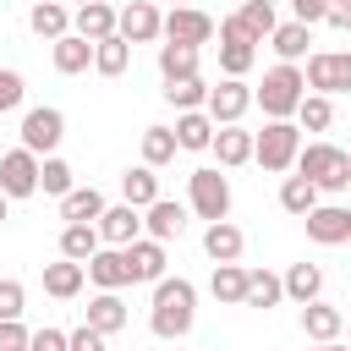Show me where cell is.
I'll return each mask as SVG.
<instances>
[{
  "label": "cell",
  "mask_w": 351,
  "mask_h": 351,
  "mask_svg": "<svg viewBox=\"0 0 351 351\" xmlns=\"http://www.w3.org/2000/svg\"><path fill=\"white\" fill-rule=\"evenodd\" d=\"M241 247H247V236H241L230 219H219V225H208V230H203V252H208L214 263H236V258H241Z\"/></svg>",
  "instance_id": "obj_21"
},
{
  "label": "cell",
  "mask_w": 351,
  "mask_h": 351,
  "mask_svg": "<svg viewBox=\"0 0 351 351\" xmlns=\"http://www.w3.org/2000/svg\"><path fill=\"white\" fill-rule=\"evenodd\" d=\"M88 66H93V44H88V38H77V33L55 38V71H60V77H77V71H88Z\"/></svg>",
  "instance_id": "obj_28"
},
{
  "label": "cell",
  "mask_w": 351,
  "mask_h": 351,
  "mask_svg": "<svg viewBox=\"0 0 351 351\" xmlns=\"http://www.w3.org/2000/svg\"><path fill=\"white\" fill-rule=\"evenodd\" d=\"M0 192L5 197H33L38 192V154H27V148L0 154Z\"/></svg>",
  "instance_id": "obj_10"
},
{
  "label": "cell",
  "mask_w": 351,
  "mask_h": 351,
  "mask_svg": "<svg viewBox=\"0 0 351 351\" xmlns=\"http://www.w3.org/2000/svg\"><path fill=\"white\" fill-rule=\"evenodd\" d=\"M318 291H324V269H318V263H291V269H285V296H291V302L307 307V302H318Z\"/></svg>",
  "instance_id": "obj_30"
},
{
  "label": "cell",
  "mask_w": 351,
  "mask_h": 351,
  "mask_svg": "<svg viewBox=\"0 0 351 351\" xmlns=\"http://www.w3.org/2000/svg\"><path fill=\"white\" fill-rule=\"evenodd\" d=\"M252 99H258V93H252L241 77H225L219 88H208V104H203V110H208L214 126H236V121L252 110Z\"/></svg>",
  "instance_id": "obj_8"
},
{
  "label": "cell",
  "mask_w": 351,
  "mask_h": 351,
  "mask_svg": "<svg viewBox=\"0 0 351 351\" xmlns=\"http://www.w3.org/2000/svg\"><path fill=\"white\" fill-rule=\"evenodd\" d=\"M236 16L247 22V33H252L258 44H263V38H274V27H280V22H274V5H258V0H247Z\"/></svg>",
  "instance_id": "obj_38"
},
{
  "label": "cell",
  "mask_w": 351,
  "mask_h": 351,
  "mask_svg": "<svg viewBox=\"0 0 351 351\" xmlns=\"http://www.w3.org/2000/svg\"><path fill=\"white\" fill-rule=\"evenodd\" d=\"M307 236H313L318 247L351 241V208H346V203H318V208L307 214Z\"/></svg>",
  "instance_id": "obj_12"
},
{
  "label": "cell",
  "mask_w": 351,
  "mask_h": 351,
  "mask_svg": "<svg viewBox=\"0 0 351 351\" xmlns=\"http://www.w3.org/2000/svg\"><path fill=\"white\" fill-rule=\"evenodd\" d=\"M296 154H302V126H291V121H269V126L252 137V159H258L269 176L296 170Z\"/></svg>",
  "instance_id": "obj_4"
},
{
  "label": "cell",
  "mask_w": 351,
  "mask_h": 351,
  "mask_svg": "<svg viewBox=\"0 0 351 351\" xmlns=\"http://www.w3.org/2000/svg\"><path fill=\"white\" fill-rule=\"evenodd\" d=\"M121 192H126L132 208H148V203H159V176H154L148 165H137V170L121 176Z\"/></svg>",
  "instance_id": "obj_35"
},
{
  "label": "cell",
  "mask_w": 351,
  "mask_h": 351,
  "mask_svg": "<svg viewBox=\"0 0 351 351\" xmlns=\"http://www.w3.org/2000/svg\"><path fill=\"white\" fill-rule=\"evenodd\" d=\"M285 296V280L269 274V269H247V302L241 307H274Z\"/></svg>",
  "instance_id": "obj_36"
},
{
  "label": "cell",
  "mask_w": 351,
  "mask_h": 351,
  "mask_svg": "<svg viewBox=\"0 0 351 351\" xmlns=\"http://www.w3.org/2000/svg\"><path fill=\"white\" fill-rule=\"evenodd\" d=\"M214 154H219V170L247 165V159H252V132H241V126H219V132H214Z\"/></svg>",
  "instance_id": "obj_26"
},
{
  "label": "cell",
  "mask_w": 351,
  "mask_h": 351,
  "mask_svg": "<svg viewBox=\"0 0 351 351\" xmlns=\"http://www.w3.org/2000/svg\"><path fill=\"white\" fill-rule=\"evenodd\" d=\"M252 60H258L252 44H219V66H225V77H247Z\"/></svg>",
  "instance_id": "obj_41"
},
{
  "label": "cell",
  "mask_w": 351,
  "mask_h": 351,
  "mask_svg": "<svg viewBox=\"0 0 351 351\" xmlns=\"http://www.w3.org/2000/svg\"><path fill=\"white\" fill-rule=\"evenodd\" d=\"M219 33V22L208 16V11H197V5H176L170 16H165V44H208Z\"/></svg>",
  "instance_id": "obj_9"
},
{
  "label": "cell",
  "mask_w": 351,
  "mask_h": 351,
  "mask_svg": "<svg viewBox=\"0 0 351 351\" xmlns=\"http://www.w3.org/2000/svg\"><path fill=\"white\" fill-rule=\"evenodd\" d=\"M165 99L186 115V110H203L208 104V88H203V77H181V82H165Z\"/></svg>",
  "instance_id": "obj_37"
},
{
  "label": "cell",
  "mask_w": 351,
  "mask_h": 351,
  "mask_svg": "<svg viewBox=\"0 0 351 351\" xmlns=\"http://www.w3.org/2000/svg\"><path fill=\"white\" fill-rule=\"evenodd\" d=\"M296 121H302V132H324V126L335 121V104H329L324 93H307L302 110H296Z\"/></svg>",
  "instance_id": "obj_39"
},
{
  "label": "cell",
  "mask_w": 351,
  "mask_h": 351,
  "mask_svg": "<svg viewBox=\"0 0 351 351\" xmlns=\"http://www.w3.org/2000/svg\"><path fill=\"white\" fill-rule=\"evenodd\" d=\"M27 27H33L38 38H49V44H55V38H66V33H71V11H66L60 0H44V5H33V11H27Z\"/></svg>",
  "instance_id": "obj_23"
},
{
  "label": "cell",
  "mask_w": 351,
  "mask_h": 351,
  "mask_svg": "<svg viewBox=\"0 0 351 351\" xmlns=\"http://www.w3.org/2000/svg\"><path fill=\"white\" fill-rule=\"evenodd\" d=\"M346 186H351V181H346Z\"/></svg>",
  "instance_id": "obj_56"
},
{
  "label": "cell",
  "mask_w": 351,
  "mask_h": 351,
  "mask_svg": "<svg viewBox=\"0 0 351 351\" xmlns=\"http://www.w3.org/2000/svg\"><path fill=\"white\" fill-rule=\"evenodd\" d=\"M302 99H307V71H296V66H285V60L263 71L258 104H263V115H269V121H291V115L302 110Z\"/></svg>",
  "instance_id": "obj_2"
},
{
  "label": "cell",
  "mask_w": 351,
  "mask_h": 351,
  "mask_svg": "<svg viewBox=\"0 0 351 351\" xmlns=\"http://www.w3.org/2000/svg\"><path fill=\"white\" fill-rule=\"evenodd\" d=\"M77 5H93V0H77Z\"/></svg>",
  "instance_id": "obj_54"
},
{
  "label": "cell",
  "mask_w": 351,
  "mask_h": 351,
  "mask_svg": "<svg viewBox=\"0 0 351 351\" xmlns=\"http://www.w3.org/2000/svg\"><path fill=\"white\" fill-rule=\"evenodd\" d=\"M269 44H274V55H280L285 66H296V60L307 55V44H313V27L291 16V22H280V27H274V38H269Z\"/></svg>",
  "instance_id": "obj_24"
},
{
  "label": "cell",
  "mask_w": 351,
  "mask_h": 351,
  "mask_svg": "<svg viewBox=\"0 0 351 351\" xmlns=\"http://www.w3.org/2000/svg\"><path fill=\"white\" fill-rule=\"evenodd\" d=\"M104 208H110V203H104L99 186H71V192L60 197V219H66V225H99Z\"/></svg>",
  "instance_id": "obj_16"
},
{
  "label": "cell",
  "mask_w": 351,
  "mask_h": 351,
  "mask_svg": "<svg viewBox=\"0 0 351 351\" xmlns=\"http://www.w3.org/2000/svg\"><path fill=\"white\" fill-rule=\"evenodd\" d=\"M82 269H88V280H93L99 291H121V285H132V258H126V247H99Z\"/></svg>",
  "instance_id": "obj_11"
},
{
  "label": "cell",
  "mask_w": 351,
  "mask_h": 351,
  "mask_svg": "<svg viewBox=\"0 0 351 351\" xmlns=\"http://www.w3.org/2000/svg\"><path fill=\"white\" fill-rule=\"evenodd\" d=\"M126 258H132V280H148V285H159V280H165V241L137 236V241L126 247Z\"/></svg>",
  "instance_id": "obj_18"
},
{
  "label": "cell",
  "mask_w": 351,
  "mask_h": 351,
  "mask_svg": "<svg viewBox=\"0 0 351 351\" xmlns=\"http://www.w3.org/2000/svg\"><path fill=\"white\" fill-rule=\"evenodd\" d=\"M71 351H104V335L82 324V329H71Z\"/></svg>",
  "instance_id": "obj_48"
},
{
  "label": "cell",
  "mask_w": 351,
  "mask_h": 351,
  "mask_svg": "<svg viewBox=\"0 0 351 351\" xmlns=\"http://www.w3.org/2000/svg\"><path fill=\"white\" fill-rule=\"evenodd\" d=\"M313 351H346V346H335V340H329V346H313Z\"/></svg>",
  "instance_id": "obj_51"
},
{
  "label": "cell",
  "mask_w": 351,
  "mask_h": 351,
  "mask_svg": "<svg viewBox=\"0 0 351 351\" xmlns=\"http://www.w3.org/2000/svg\"><path fill=\"white\" fill-rule=\"evenodd\" d=\"M258 5H274V0H258Z\"/></svg>",
  "instance_id": "obj_52"
},
{
  "label": "cell",
  "mask_w": 351,
  "mask_h": 351,
  "mask_svg": "<svg viewBox=\"0 0 351 351\" xmlns=\"http://www.w3.org/2000/svg\"><path fill=\"white\" fill-rule=\"evenodd\" d=\"M22 313H27L22 280H0V324H11V318H22Z\"/></svg>",
  "instance_id": "obj_42"
},
{
  "label": "cell",
  "mask_w": 351,
  "mask_h": 351,
  "mask_svg": "<svg viewBox=\"0 0 351 351\" xmlns=\"http://www.w3.org/2000/svg\"><path fill=\"white\" fill-rule=\"evenodd\" d=\"M137 236H143V208L115 203V208L99 214V241H104V247H132Z\"/></svg>",
  "instance_id": "obj_13"
},
{
  "label": "cell",
  "mask_w": 351,
  "mask_h": 351,
  "mask_svg": "<svg viewBox=\"0 0 351 351\" xmlns=\"http://www.w3.org/2000/svg\"><path fill=\"white\" fill-rule=\"evenodd\" d=\"M208 291H214V302H225V307H241V302H247V269H241V263H214V280H208Z\"/></svg>",
  "instance_id": "obj_27"
},
{
  "label": "cell",
  "mask_w": 351,
  "mask_h": 351,
  "mask_svg": "<svg viewBox=\"0 0 351 351\" xmlns=\"http://www.w3.org/2000/svg\"><path fill=\"white\" fill-rule=\"evenodd\" d=\"M143 230H148L154 241H170V236H181V230H186V208H181V203H170V197H159V203H148V208H143Z\"/></svg>",
  "instance_id": "obj_17"
},
{
  "label": "cell",
  "mask_w": 351,
  "mask_h": 351,
  "mask_svg": "<svg viewBox=\"0 0 351 351\" xmlns=\"http://www.w3.org/2000/svg\"><path fill=\"white\" fill-rule=\"evenodd\" d=\"M88 329H99L104 340L115 335V329H126V302H121V291H99L93 302H88V318H82Z\"/></svg>",
  "instance_id": "obj_19"
},
{
  "label": "cell",
  "mask_w": 351,
  "mask_h": 351,
  "mask_svg": "<svg viewBox=\"0 0 351 351\" xmlns=\"http://www.w3.org/2000/svg\"><path fill=\"white\" fill-rule=\"evenodd\" d=\"M329 22L335 27H351V0H329Z\"/></svg>",
  "instance_id": "obj_49"
},
{
  "label": "cell",
  "mask_w": 351,
  "mask_h": 351,
  "mask_svg": "<svg viewBox=\"0 0 351 351\" xmlns=\"http://www.w3.org/2000/svg\"><path fill=\"white\" fill-rule=\"evenodd\" d=\"M22 93H27L22 71H0V115H5V110H16V104H22Z\"/></svg>",
  "instance_id": "obj_43"
},
{
  "label": "cell",
  "mask_w": 351,
  "mask_h": 351,
  "mask_svg": "<svg viewBox=\"0 0 351 351\" xmlns=\"http://www.w3.org/2000/svg\"><path fill=\"white\" fill-rule=\"evenodd\" d=\"M33 5H44V0H33Z\"/></svg>",
  "instance_id": "obj_55"
},
{
  "label": "cell",
  "mask_w": 351,
  "mask_h": 351,
  "mask_svg": "<svg viewBox=\"0 0 351 351\" xmlns=\"http://www.w3.org/2000/svg\"><path fill=\"white\" fill-rule=\"evenodd\" d=\"M27 329H22V318H11V324H0V351H27Z\"/></svg>",
  "instance_id": "obj_46"
},
{
  "label": "cell",
  "mask_w": 351,
  "mask_h": 351,
  "mask_svg": "<svg viewBox=\"0 0 351 351\" xmlns=\"http://www.w3.org/2000/svg\"><path fill=\"white\" fill-rule=\"evenodd\" d=\"M214 132H219V126L208 121V110H186V115H176V143L192 148V154H197V148H214Z\"/></svg>",
  "instance_id": "obj_25"
},
{
  "label": "cell",
  "mask_w": 351,
  "mask_h": 351,
  "mask_svg": "<svg viewBox=\"0 0 351 351\" xmlns=\"http://www.w3.org/2000/svg\"><path fill=\"white\" fill-rule=\"evenodd\" d=\"M346 33H351V27H346Z\"/></svg>",
  "instance_id": "obj_57"
},
{
  "label": "cell",
  "mask_w": 351,
  "mask_h": 351,
  "mask_svg": "<svg viewBox=\"0 0 351 351\" xmlns=\"http://www.w3.org/2000/svg\"><path fill=\"white\" fill-rule=\"evenodd\" d=\"M60 137H66V115H60L55 104H38V110L22 115V148H27V154H55Z\"/></svg>",
  "instance_id": "obj_7"
},
{
  "label": "cell",
  "mask_w": 351,
  "mask_h": 351,
  "mask_svg": "<svg viewBox=\"0 0 351 351\" xmlns=\"http://www.w3.org/2000/svg\"><path fill=\"white\" fill-rule=\"evenodd\" d=\"M115 27H121V11H110L104 0H93V5H77V11H71V33H77V38H88V44L115 38Z\"/></svg>",
  "instance_id": "obj_14"
},
{
  "label": "cell",
  "mask_w": 351,
  "mask_h": 351,
  "mask_svg": "<svg viewBox=\"0 0 351 351\" xmlns=\"http://www.w3.org/2000/svg\"><path fill=\"white\" fill-rule=\"evenodd\" d=\"M176 148H181V143H176V126H148V132H143V165H148V170L170 165Z\"/></svg>",
  "instance_id": "obj_34"
},
{
  "label": "cell",
  "mask_w": 351,
  "mask_h": 351,
  "mask_svg": "<svg viewBox=\"0 0 351 351\" xmlns=\"http://www.w3.org/2000/svg\"><path fill=\"white\" fill-rule=\"evenodd\" d=\"M186 197H192V214L208 219V225H219V219L230 214V181H225L214 165H203V170L186 176Z\"/></svg>",
  "instance_id": "obj_5"
},
{
  "label": "cell",
  "mask_w": 351,
  "mask_h": 351,
  "mask_svg": "<svg viewBox=\"0 0 351 351\" xmlns=\"http://www.w3.org/2000/svg\"><path fill=\"white\" fill-rule=\"evenodd\" d=\"M126 66H132V44H126L121 33L104 38V44H93V71H99V77H121Z\"/></svg>",
  "instance_id": "obj_32"
},
{
  "label": "cell",
  "mask_w": 351,
  "mask_h": 351,
  "mask_svg": "<svg viewBox=\"0 0 351 351\" xmlns=\"http://www.w3.org/2000/svg\"><path fill=\"white\" fill-rule=\"evenodd\" d=\"M82 280H88V269H82V263H71V258L44 263V291H49L55 302H71V296L82 291Z\"/></svg>",
  "instance_id": "obj_22"
},
{
  "label": "cell",
  "mask_w": 351,
  "mask_h": 351,
  "mask_svg": "<svg viewBox=\"0 0 351 351\" xmlns=\"http://www.w3.org/2000/svg\"><path fill=\"white\" fill-rule=\"evenodd\" d=\"M280 208L296 214V219H307V214L318 208V186H313L307 176H285V181H280Z\"/></svg>",
  "instance_id": "obj_29"
},
{
  "label": "cell",
  "mask_w": 351,
  "mask_h": 351,
  "mask_svg": "<svg viewBox=\"0 0 351 351\" xmlns=\"http://www.w3.org/2000/svg\"><path fill=\"white\" fill-rule=\"evenodd\" d=\"M192 324H197V285L192 280H159L154 285V313H148V329L159 335V340H181V335H192Z\"/></svg>",
  "instance_id": "obj_1"
},
{
  "label": "cell",
  "mask_w": 351,
  "mask_h": 351,
  "mask_svg": "<svg viewBox=\"0 0 351 351\" xmlns=\"http://www.w3.org/2000/svg\"><path fill=\"white\" fill-rule=\"evenodd\" d=\"M296 176H307L318 192H340L351 181V154L335 148V143H307L296 154Z\"/></svg>",
  "instance_id": "obj_3"
},
{
  "label": "cell",
  "mask_w": 351,
  "mask_h": 351,
  "mask_svg": "<svg viewBox=\"0 0 351 351\" xmlns=\"http://www.w3.org/2000/svg\"><path fill=\"white\" fill-rule=\"evenodd\" d=\"M99 247H104L99 241V225H66L60 230V258H71V263H88Z\"/></svg>",
  "instance_id": "obj_31"
},
{
  "label": "cell",
  "mask_w": 351,
  "mask_h": 351,
  "mask_svg": "<svg viewBox=\"0 0 351 351\" xmlns=\"http://www.w3.org/2000/svg\"><path fill=\"white\" fill-rule=\"evenodd\" d=\"M219 38H225V44H252V49H258V38L247 33L241 16H219Z\"/></svg>",
  "instance_id": "obj_45"
},
{
  "label": "cell",
  "mask_w": 351,
  "mask_h": 351,
  "mask_svg": "<svg viewBox=\"0 0 351 351\" xmlns=\"http://www.w3.org/2000/svg\"><path fill=\"white\" fill-rule=\"evenodd\" d=\"M27 351H71V335L66 329H33Z\"/></svg>",
  "instance_id": "obj_44"
},
{
  "label": "cell",
  "mask_w": 351,
  "mask_h": 351,
  "mask_svg": "<svg viewBox=\"0 0 351 351\" xmlns=\"http://www.w3.org/2000/svg\"><path fill=\"white\" fill-rule=\"evenodd\" d=\"M307 88L329 93H351V49H318L307 55Z\"/></svg>",
  "instance_id": "obj_6"
},
{
  "label": "cell",
  "mask_w": 351,
  "mask_h": 351,
  "mask_svg": "<svg viewBox=\"0 0 351 351\" xmlns=\"http://www.w3.org/2000/svg\"><path fill=\"white\" fill-rule=\"evenodd\" d=\"M38 186H44V192H49V197H66V192H71V165H66V159H55V154H49V159H44V165H38Z\"/></svg>",
  "instance_id": "obj_40"
},
{
  "label": "cell",
  "mask_w": 351,
  "mask_h": 351,
  "mask_svg": "<svg viewBox=\"0 0 351 351\" xmlns=\"http://www.w3.org/2000/svg\"><path fill=\"white\" fill-rule=\"evenodd\" d=\"M159 71H165V82L197 77V49L192 44H159Z\"/></svg>",
  "instance_id": "obj_33"
},
{
  "label": "cell",
  "mask_w": 351,
  "mask_h": 351,
  "mask_svg": "<svg viewBox=\"0 0 351 351\" xmlns=\"http://www.w3.org/2000/svg\"><path fill=\"white\" fill-rule=\"evenodd\" d=\"M291 11H296V22H329V0H291Z\"/></svg>",
  "instance_id": "obj_47"
},
{
  "label": "cell",
  "mask_w": 351,
  "mask_h": 351,
  "mask_svg": "<svg viewBox=\"0 0 351 351\" xmlns=\"http://www.w3.org/2000/svg\"><path fill=\"white\" fill-rule=\"evenodd\" d=\"M5 203H11V197H5V192H0V225H5Z\"/></svg>",
  "instance_id": "obj_50"
},
{
  "label": "cell",
  "mask_w": 351,
  "mask_h": 351,
  "mask_svg": "<svg viewBox=\"0 0 351 351\" xmlns=\"http://www.w3.org/2000/svg\"><path fill=\"white\" fill-rule=\"evenodd\" d=\"M340 329H346V313H340V307H324V302H307V307H302V335H307V340L329 346V340H340Z\"/></svg>",
  "instance_id": "obj_20"
},
{
  "label": "cell",
  "mask_w": 351,
  "mask_h": 351,
  "mask_svg": "<svg viewBox=\"0 0 351 351\" xmlns=\"http://www.w3.org/2000/svg\"><path fill=\"white\" fill-rule=\"evenodd\" d=\"M170 5H186V0H170Z\"/></svg>",
  "instance_id": "obj_53"
},
{
  "label": "cell",
  "mask_w": 351,
  "mask_h": 351,
  "mask_svg": "<svg viewBox=\"0 0 351 351\" xmlns=\"http://www.w3.org/2000/svg\"><path fill=\"white\" fill-rule=\"evenodd\" d=\"M126 44H148V38H159L165 33V16H159V5L154 0H132L126 11H121V27H115Z\"/></svg>",
  "instance_id": "obj_15"
}]
</instances>
